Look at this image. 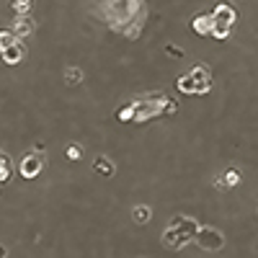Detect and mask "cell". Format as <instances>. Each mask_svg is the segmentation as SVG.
I'll list each match as a JSON object with an SVG mask.
<instances>
[{
  "label": "cell",
  "mask_w": 258,
  "mask_h": 258,
  "mask_svg": "<svg viewBox=\"0 0 258 258\" xmlns=\"http://www.w3.org/2000/svg\"><path fill=\"white\" fill-rule=\"evenodd\" d=\"M196 233H199V225H196L191 217H176L171 222V227L163 233V246L168 248H184L186 243L196 240Z\"/></svg>",
  "instance_id": "6da1fadb"
},
{
  "label": "cell",
  "mask_w": 258,
  "mask_h": 258,
  "mask_svg": "<svg viewBox=\"0 0 258 258\" xmlns=\"http://www.w3.org/2000/svg\"><path fill=\"white\" fill-rule=\"evenodd\" d=\"M196 243H199V248H204V251H220L225 238L217 230H212V227H199V233H196Z\"/></svg>",
  "instance_id": "7a4b0ae2"
},
{
  "label": "cell",
  "mask_w": 258,
  "mask_h": 258,
  "mask_svg": "<svg viewBox=\"0 0 258 258\" xmlns=\"http://www.w3.org/2000/svg\"><path fill=\"white\" fill-rule=\"evenodd\" d=\"M41 165H44V158L41 153H28L23 160H21V176L23 178H34L41 173Z\"/></svg>",
  "instance_id": "3957f363"
},
{
  "label": "cell",
  "mask_w": 258,
  "mask_h": 258,
  "mask_svg": "<svg viewBox=\"0 0 258 258\" xmlns=\"http://www.w3.org/2000/svg\"><path fill=\"white\" fill-rule=\"evenodd\" d=\"M189 75H191L194 83H196V93H207V90L212 88V75H209V70H207V67L196 65Z\"/></svg>",
  "instance_id": "277c9868"
},
{
  "label": "cell",
  "mask_w": 258,
  "mask_h": 258,
  "mask_svg": "<svg viewBox=\"0 0 258 258\" xmlns=\"http://www.w3.org/2000/svg\"><path fill=\"white\" fill-rule=\"evenodd\" d=\"M212 18L220 21V23H225V26H233V23H235V18H238V13H235V8H233V5L220 3V5L215 8V13H212Z\"/></svg>",
  "instance_id": "5b68a950"
},
{
  "label": "cell",
  "mask_w": 258,
  "mask_h": 258,
  "mask_svg": "<svg viewBox=\"0 0 258 258\" xmlns=\"http://www.w3.org/2000/svg\"><path fill=\"white\" fill-rule=\"evenodd\" d=\"M0 54H3V62H8V65H18L21 59L26 57V47H23L21 41H16V44H10L8 49H3Z\"/></svg>",
  "instance_id": "8992f818"
},
{
  "label": "cell",
  "mask_w": 258,
  "mask_h": 258,
  "mask_svg": "<svg viewBox=\"0 0 258 258\" xmlns=\"http://www.w3.org/2000/svg\"><path fill=\"white\" fill-rule=\"evenodd\" d=\"M31 31H34V21L28 18V16H18L16 21H13V34H16L18 39L31 36Z\"/></svg>",
  "instance_id": "52a82bcc"
},
{
  "label": "cell",
  "mask_w": 258,
  "mask_h": 258,
  "mask_svg": "<svg viewBox=\"0 0 258 258\" xmlns=\"http://www.w3.org/2000/svg\"><path fill=\"white\" fill-rule=\"evenodd\" d=\"M191 26H194V31H196V34H212L215 18H212V16H196Z\"/></svg>",
  "instance_id": "ba28073f"
},
{
  "label": "cell",
  "mask_w": 258,
  "mask_h": 258,
  "mask_svg": "<svg viewBox=\"0 0 258 258\" xmlns=\"http://www.w3.org/2000/svg\"><path fill=\"white\" fill-rule=\"evenodd\" d=\"M10 8L18 13V16H28L34 8V0H10Z\"/></svg>",
  "instance_id": "9c48e42d"
},
{
  "label": "cell",
  "mask_w": 258,
  "mask_h": 258,
  "mask_svg": "<svg viewBox=\"0 0 258 258\" xmlns=\"http://www.w3.org/2000/svg\"><path fill=\"white\" fill-rule=\"evenodd\" d=\"M80 80H83V70L80 67H67L65 70V83L67 85H80Z\"/></svg>",
  "instance_id": "30bf717a"
},
{
  "label": "cell",
  "mask_w": 258,
  "mask_h": 258,
  "mask_svg": "<svg viewBox=\"0 0 258 258\" xmlns=\"http://www.w3.org/2000/svg\"><path fill=\"white\" fill-rule=\"evenodd\" d=\"M132 217H134V222H140V225H145V222L150 220V207H145V204H140V207H134V212H132Z\"/></svg>",
  "instance_id": "8fae6325"
},
{
  "label": "cell",
  "mask_w": 258,
  "mask_h": 258,
  "mask_svg": "<svg viewBox=\"0 0 258 258\" xmlns=\"http://www.w3.org/2000/svg\"><path fill=\"white\" fill-rule=\"evenodd\" d=\"M178 90H184V93H196V83L191 75H184V78H178Z\"/></svg>",
  "instance_id": "7c38bea8"
},
{
  "label": "cell",
  "mask_w": 258,
  "mask_h": 258,
  "mask_svg": "<svg viewBox=\"0 0 258 258\" xmlns=\"http://www.w3.org/2000/svg\"><path fill=\"white\" fill-rule=\"evenodd\" d=\"M16 41H18V36L13 34V31H8V28H5V31H0V52L8 49L10 44H16Z\"/></svg>",
  "instance_id": "4fadbf2b"
},
{
  "label": "cell",
  "mask_w": 258,
  "mask_h": 258,
  "mask_svg": "<svg viewBox=\"0 0 258 258\" xmlns=\"http://www.w3.org/2000/svg\"><path fill=\"white\" fill-rule=\"evenodd\" d=\"M96 171H101L103 176H111V173H114V165H111L109 158L101 155V158H96Z\"/></svg>",
  "instance_id": "5bb4252c"
},
{
  "label": "cell",
  "mask_w": 258,
  "mask_h": 258,
  "mask_svg": "<svg viewBox=\"0 0 258 258\" xmlns=\"http://www.w3.org/2000/svg\"><path fill=\"white\" fill-rule=\"evenodd\" d=\"M80 155H83V150H80L78 145H70V147H67V158H70V160H78Z\"/></svg>",
  "instance_id": "9a60e30c"
},
{
  "label": "cell",
  "mask_w": 258,
  "mask_h": 258,
  "mask_svg": "<svg viewBox=\"0 0 258 258\" xmlns=\"http://www.w3.org/2000/svg\"><path fill=\"white\" fill-rule=\"evenodd\" d=\"M227 186H235L238 184V181H240V176H238V171H227Z\"/></svg>",
  "instance_id": "2e32d148"
},
{
  "label": "cell",
  "mask_w": 258,
  "mask_h": 258,
  "mask_svg": "<svg viewBox=\"0 0 258 258\" xmlns=\"http://www.w3.org/2000/svg\"><path fill=\"white\" fill-rule=\"evenodd\" d=\"M0 258H5V248L3 246H0Z\"/></svg>",
  "instance_id": "e0dca14e"
}]
</instances>
